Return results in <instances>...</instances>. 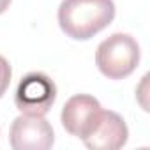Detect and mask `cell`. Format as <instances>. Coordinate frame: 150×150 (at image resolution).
<instances>
[{
    "label": "cell",
    "instance_id": "6da1fadb",
    "mask_svg": "<svg viewBox=\"0 0 150 150\" xmlns=\"http://www.w3.org/2000/svg\"><path fill=\"white\" fill-rule=\"evenodd\" d=\"M115 18L113 0H62L58 25L65 35L87 41L104 30Z\"/></svg>",
    "mask_w": 150,
    "mask_h": 150
},
{
    "label": "cell",
    "instance_id": "52a82bcc",
    "mask_svg": "<svg viewBox=\"0 0 150 150\" xmlns=\"http://www.w3.org/2000/svg\"><path fill=\"white\" fill-rule=\"evenodd\" d=\"M11 76H13V71H11V65L9 62L0 55V97L6 94V90L9 88V83H11Z\"/></svg>",
    "mask_w": 150,
    "mask_h": 150
},
{
    "label": "cell",
    "instance_id": "277c9868",
    "mask_svg": "<svg viewBox=\"0 0 150 150\" xmlns=\"http://www.w3.org/2000/svg\"><path fill=\"white\" fill-rule=\"evenodd\" d=\"M9 141L14 150H48L55 143V134L51 124L44 117L23 113L14 118Z\"/></svg>",
    "mask_w": 150,
    "mask_h": 150
},
{
    "label": "cell",
    "instance_id": "ba28073f",
    "mask_svg": "<svg viewBox=\"0 0 150 150\" xmlns=\"http://www.w3.org/2000/svg\"><path fill=\"white\" fill-rule=\"evenodd\" d=\"M9 6H11V0H0V14L6 13Z\"/></svg>",
    "mask_w": 150,
    "mask_h": 150
},
{
    "label": "cell",
    "instance_id": "8992f818",
    "mask_svg": "<svg viewBox=\"0 0 150 150\" xmlns=\"http://www.w3.org/2000/svg\"><path fill=\"white\" fill-rule=\"evenodd\" d=\"M101 110H103L101 103L96 97L88 94H78V96H72L64 104L60 120L64 129L69 134L76 138H83L90 131Z\"/></svg>",
    "mask_w": 150,
    "mask_h": 150
},
{
    "label": "cell",
    "instance_id": "3957f363",
    "mask_svg": "<svg viewBox=\"0 0 150 150\" xmlns=\"http://www.w3.org/2000/svg\"><path fill=\"white\" fill-rule=\"evenodd\" d=\"M55 99L57 87L53 80L44 72H28L27 76L21 78L16 88L14 104L25 115L44 117L51 110Z\"/></svg>",
    "mask_w": 150,
    "mask_h": 150
},
{
    "label": "cell",
    "instance_id": "5b68a950",
    "mask_svg": "<svg viewBox=\"0 0 150 150\" xmlns=\"http://www.w3.org/2000/svg\"><path fill=\"white\" fill-rule=\"evenodd\" d=\"M129 129L124 118L115 111L101 110L90 131L81 138L90 150H117L127 143Z\"/></svg>",
    "mask_w": 150,
    "mask_h": 150
},
{
    "label": "cell",
    "instance_id": "7a4b0ae2",
    "mask_svg": "<svg viewBox=\"0 0 150 150\" xmlns=\"http://www.w3.org/2000/svg\"><path fill=\"white\" fill-rule=\"evenodd\" d=\"M96 64L106 78L124 80L139 64V44L132 35L117 32L97 46Z\"/></svg>",
    "mask_w": 150,
    "mask_h": 150
}]
</instances>
